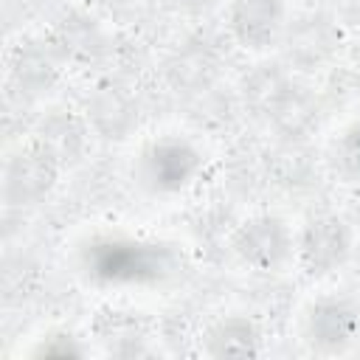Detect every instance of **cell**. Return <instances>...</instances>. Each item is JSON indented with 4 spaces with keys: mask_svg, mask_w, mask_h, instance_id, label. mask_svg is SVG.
<instances>
[{
    "mask_svg": "<svg viewBox=\"0 0 360 360\" xmlns=\"http://www.w3.org/2000/svg\"><path fill=\"white\" fill-rule=\"evenodd\" d=\"M231 248L245 267H253L259 273H276L290 262L295 239L284 219L273 214H256L233 231Z\"/></svg>",
    "mask_w": 360,
    "mask_h": 360,
    "instance_id": "1",
    "label": "cell"
},
{
    "mask_svg": "<svg viewBox=\"0 0 360 360\" xmlns=\"http://www.w3.org/2000/svg\"><path fill=\"white\" fill-rule=\"evenodd\" d=\"M62 166L37 143H28L8 155L3 166V200L11 208H25L42 202L56 180Z\"/></svg>",
    "mask_w": 360,
    "mask_h": 360,
    "instance_id": "2",
    "label": "cell"
},
{
    "mask_svg": "<svg viewBox=\"0 0 360 360\" xmlns=\"http://www.w3.org/2000/svg\"><path fill=\"white\" fill-rule=\"evenodd\" d=\"M338 42L340 34L332 20H326L323 14H298L287 20L278 48L290 70L312 73L332 62V56L338 53Z\"/></svg>",
    "mask_w": 360,
    "mask_h": 360,
    "instance_id": "3",
    "label": "cell"
},
{
    "mask_svg": "<svg viewBox=\"0 0 360 360\" xmlns=\"http://www.w3.org/2000/svg\"><path fill=\"white\" fill-rule=\"evenodd\" d=\"M284 0H231L228 3V31L233 42L250 53H267L278 48L287 28Z\"/></svg>",
    "mask_w": 360,
    "mask_h": 360,
    "instance_id": "4",
    "label": "cell"
},
{
    "mask_svg": "<svg viewBox=\"0 0 360 360\" xmlns=\"http://www.w3.org/2000/svg\"><path fill=\"white\" fill-rule=\"evenodd\" d=\"M295 253L309 276H329L346 264L352 253V228L338 214L312 217L295 239Z\"/></svg>",
    "mask_w": 360,
    "mask_h": 360,
    "instance_id": "5",
    "label": "cell"
},
{
    "mask_svg": "<svg viewBox=\"0 0 360 360\" xmlns=\"http://www.w3.org/2000/svg\"><path fill=\"white\" fill-rule=\"evenodd\" d=\"M360 335V309L343 295H323L304 315V340L323 354L349 349Z\"/></svg>",
    "mask_w": 360,
    "mask_h": 360,
    "instance_id": "6",
    "label": "cell"
},
{
    "mask_svg": "<svg viewBox=\"0 0 360 360\" xmlns=\"http://www.w3.org/2000/svg\"><path fill=\"white\" fill-rule=\"evenodd\" d=\"M87 141H90L87 118L65 112V110L51 112L48 118H42V124L37 129V138H34V143L42 146L62 169L82 160V155L87 149Z\"/></svg>",
    "mask_w": 360,
    "mask_h": 360,
    "instance_id": "7",
    "label": "cell"
},
{
    "mask_svg": "<svg viewBox=\"0 0 360 360\" xmlns=\"http://www.w3.org/2000/svg\"><path fill=\"white\" fill-rule=\"evenodd\" d=\"M87 124L101 138L121 141L138 124V110L118 84L107 82V84H98L87 98Z\"/></svg>",
    "mask_w": 360,
    "mask_h": 360,
    "instance_id": "8",
    "label": "cell"
},
{
    "mask_svg": "<svg viewBox=\"0 0 360 360\" xmlns=\"http://www.w3.org/2000/svg\"><path fill=\"white\" fill-rule=\"evenodd\" d=\"M262 352V332L248 315H225L205 332V354L211 357H256Z\"/></svg>",
    "mask_w": 360,
    "mask_h": 360,
    "instance_id": "9",
    "label": "cell"
},
{
    "mask_svg": "<svg viewBox=\"0 0 360 360\" xmlns=\"http://www.w3.org/2000/svg\"><path fill=\"white\" fill-rule=\"evenodd\" d=\"M292 79L281 68H259L245 79V101L259 115H284L292 107Z\"/></svg>",
    "mask_w": 360,
    "mask_h": 360,
    "instance_id": "10",
    "label": "cell"
},
{
    "mask_svg": "<svg viewBox=\"0 0 360 360\" xmlns=\"http://www.w3.org/2000/svg\"><path fill=\"white\" fill-rule=\"evenodd\" d=\"M169 76L177 87L208 90V84L217 76V59L208 48H186L169 62Z\"/></svg>",
    "mask_w": 360,
    "mask_h": 360,
    "instance_id": "11",
    "label": "cell"
},
{
    "mask_svg": "<svg viewBox=\"0 0 360 360\" xmlns=\"http://www.w3.org/2000/svg\"><path fill=\"white\" fill-rule=\"evenodd\" d=\"M177 8H183V11H200V8H205L211 0H172Z\"/></svg>",
    "mask_w": 360,
    "mask_h": 360,
    "instance_id": "12",
    "label": "cell"
}]
</instances>
